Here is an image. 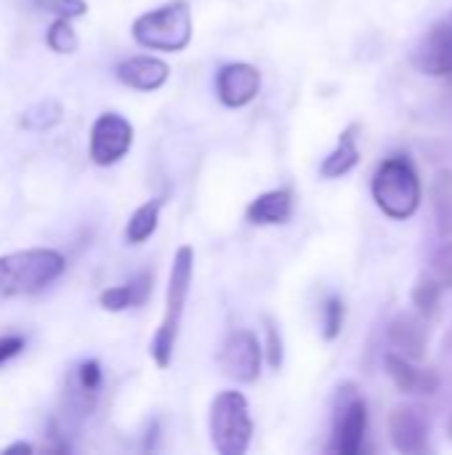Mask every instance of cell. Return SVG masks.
Segmentation results:
<instances>
[{"label":"cell","instance_id":"10","mask_svg":"<svg viewBox=\"0 0 452 455\" xmlns=\"http://www.w3.org/2000/svg\"><path fill=\"white\" fill-rule=\"evenodd\" d=\"M261 91V72L248 61H229L216 75V93L224 107H248Z\"/></svg>","mask_w":452,"mask_h":455},{"label":"cell","instance_id":"17","mask_svg":"<svg viewBox=\"0 0 452 455\" xmlns=\"http://www.w3.org/2000/svg\"><path fill=\"white\" fill-rule=\"evenodd\" d=\"M360 165V147H357V125H349L341 139L338 147L322 160L320 165V176L322 179H341L349 171H354Z\"/></svg>","mask_w":452,"mask_h":455},{"label":"cell","instance_id":"9","mask_svg":"<svg viewBox=\"0 0 452 455\" xmlns=\"http://www.w3.org/2000/svg\"><path fill=\"white\" fill-rule=\"evenodd\" d=\"M410 64L429 77H448L452 75V24L437 21L429 32L413 45Z\"/></svg>","mask_w":452,"mask_h":455},{"label":"cell","instance_id":"7","mask_svg":"<svg viewBox=\"0 0 452 455\" xmlns=\"http://www.w3.org/2000/svg\"><path fill=\"white\" fill-rule=\"evenodd\" d=\"M131 147H133V125L123 115L104 112L93 120L88 155L96 165L107 168V165L120 163Z\"/></svg>","mask_w":452,"mask_h":455},{"label":"cell","instance_id":"29","mask_svg":"<svg viewBox=\"0 0 452 455\" xmlns=\"http://www.w3.org/2000/svg\"><path fill=\"white\" fill-rule=\"evenodd\" d=\"M5 453H32V445H27V443H16V445L5 448Z\"/></svg>","mask_w":452,"mask_h":455},{"label":"cell","instance_id":"22","mask_svg":"<svg viewBox=\"0 0 452 455\" xmlns=\"http://www.w3.org/2000/svg\"><path fill=\"white\" fill-rule=\"evenodd\" d=\"M45 43L53 53H75L80 45V37H77L75 27L69 24V19L56 16V21L45 32Z\"/></svg>","mask_w":452,"mask_h":455},{"label":"cell","instance_id":"21","mask_svg":"<svg viewBox=\"0 0 452 455\" xmlns=\"http://www.w3.org/2000/svg\"><path fill=\"white\" fill-rule=\"evenodd\" d=\"M416 312L424 320H432L440 312V301H442V285L437 283V277H421L410 293Z\"/></svg>","mask_w":452,"mask_h":455},{"label":"cell","instance_id":"4","mask_svg":"<svg viewBox=\"0 0 452 455\" xmlns=\"http://www.w3.org/2000/svg\"><path fill=\"white\" fill-rule=\"evenodd\" d=\"M133 40L147 51L176 53L192 40V8L189 0H170L155 11L141 13L131 27Z\"/></svg>","mask_w":452,"mask_h":455},{"label":"cell","instance_id":"23","mask_svg":"<svg viewBox=\"0 0 452 455\" xmlns=\"http://www.w3.org/2000/svg\"><path fill=\"white\" fill-rule=\"evenodd\" d=\"M67 376H69V379H72L83 392H88V395L99 397L101 379H104V373H101V363H99V360H83V363H77Z\"/></svg>","mask_w":452,"mask_h":455},{"label":"cell","instance_id":"2","mask_svg":"<svg viewBox=\"0 0 452 455\" xmlns=\"http://www.w3.org/2000/svg\"><path fill=\"white\" fill-rule=\"evenodd\" d=\"M192 275H194V251L189 245H181L173 256V267H170V277H168L165 315H163V323L149 344V355L157 363V368H168L173 360L184 307H186L189 288H192Z\"/></svg>","mask_w":452,"mask_h":455},{"label":"cell","instance_id":"28","mask_svg":"<svg viewBox=\"0 0 452 455\" xmlns=\"http://www.w3.org/2000/svg\"><path fill=\"white\" fill-rule=\"evenodd\" d=\"M24 349V339L11 333V336H0V365H5L8 360H13L16 355H21Z\"/></svg>","mask_w":452,"mask_h":455},{"label":"cell","instance_id":"14","mask_svg":"<svg viewBox=\"0 0 452 455\" xmlns=\"http://www.w3.org/2000/svg\"><path fill=\"white\" fill-rule=\"evenodd\" d=\"M384 365H386L389 379L394 381V387L402 395H421V397H426V395H434L437 387H440V379H437L434 371H424V368L413 365V360H405L397 352L386 355Z\"/></svg>","mask_w":452,"mask_h":455},{"label":"cell","instance_id":"16","mask_svg":"<svg viewBox=\"0 0 452 455\" xmlns=\"http://www.w3.org/2000/svg\"><path fill=\"white\" fill-rule=\"evenodd\" d=\"M152 285H155L152 272H141L125 285H115V288L101 291L99 307L104 312H125V309H133V307H144L149 301V296H152Z\"/></svg>","mask_w":452,"mask_h":455},{"label":"cell","instance_id":"25","mask_svg":"<svg viewBox=\"0 0 452 455\" xmlns=\"http://www.w3.org/2000/svg\"><path fill=\"white\" fill-rule=\"evenodd\" d=\"M43 11L48 13H56L61 19H80L88 13V3L85 0H35Z\"/></svg>","mask_w":452,"mask_h":455},{"label":"cell","instance_id":"13","mask_svg":"<svg viewBox=\"0 0 452 455\" xmlns=\"http://www.w3.org/2000/svg\"><path fill=\"white\" fill-rule=\"evenodd\" d=\"M389 344L405 360L421 363L426 357V349H429V331H426L421 315L418 317L410 312L397 315L389 325Z\"/></svg>","mask_w":452,"mask_h":455},{"label":"cell","instance_id":"20","mask_svg":"<svg viewBox=\"0 0 452 455\" xmlns=\"http://www.w3.org/2000/svg\"><path fill=\"white\" fill-rule=\"evenodd\" d=\"M432 200L437 216V232L452 235V171H440L432 181Z\"/></svg>","mask_w":452,"mask_h":455},{"label":"cell","instance_id":"12","mask_svg":"<svg viewBox=\"0 0 452 455\" xmlns=\"http://www.w3.org/2000/svg\"><path fill=\"white\" fill-rule=\"evenodd\" d=\"M117 80L133 91H144V93H152L157 88H163L170 77V67L157 59V56H131L125 61L117 64L115 69Z\"/></svg>","mask_w":452,"mask_h":455},{"label":"cell","instance_id":"3","mask_svg":"<svg viewBox=\"0 0 452 455\" xmlns=\"http://www.w3.org/2000/svg\"><path fill=\"white\" fill-rule=\"evenodd\" d=\"M373 200L394 221L410 219L421 205V179L408 155L386 157L373 176Z\"/></svg>","mask_w":452,"mask_h":455},{"label":"cell","instance_id":"27","mask_svg":"<svg viewBox=\"0 0 452 455\" xmlns=\"http://www.w3.org/2000/svg\"><path fill=\"white\" fill-rule=\"evenodd\" d=\"M432 269H434V277L442 288H452V240L434 253Z\"/></svg>","mask_w":452,"mask_h":455},{"label":"cell","instance_id":"6","mask_svg":"<svg viewBox=\"0 0 452 455\" xmlns=\"http://www.w3.org/2000/svg\"><path fill=\"white\" fill-rule=\"evenodd\" d=\"M365 432H368V405L362 397H357V387L346 384L341 387L336 400L330 453L357 455L362 451Z\"/></svg>","mask_w":452,"mask_h":455},{"label":"cell","instance_id":"18","mask_svg":"<svg viewBox=\"0 0 452 455\" xmlns=\"http://www.w3.org/2000/svg\"><path fill=\"white\" fill-rule=\"evenodd\" d=\"M163 205H165V200L163 197H155V200H147L144 205H139L131 213V219L125 224V243L128 245H141V243H147L157 232Z\"/></svg>","mask_w":452,"mask_h":455},{"label":"cell","instance_id":"24","mask_svg":"<svg viewBox=\"0 0 452 455\" xmlns=\"http://www.w3.org/2000/svg\"><path fill=\"white\" fill-rule=\"evenodd\" d=\"M344 317H346V307L338 296H330L322 307V336L325 341H336L344 331Z\"/></svg>","mask_w":452,"mask_h":455},{"label":"cell","instance_id":"8","mask_svg":"<svg viewBox=\"0 0 452 455\" xmlns=\"http://www.w3.org/2000/svg\"><path fill=\"white\" fill-rule=\"evenodd\" d=\"M264 347L253 331H232L221 347V371L237 384H253L261 376Z\"/></svg>","mask_w":452,"mask_h":455},{"label":"cell","instance_id":"1","mask_svg":"<svg viewBox=\"0 0 452 455\" xmlns=\"http://www.w3.org/2000/svg\"><path fill=\"white\" fill-rule=\"evenodd\" d=\"M67 269V259L53 248H29L0 256V299L35 296L56 283Z\"/></svg>","mask_w":452,"mask_h":455},{"label":"cell","instance_id":"19","mask_svg":"<svg viewBox=\"0 0 452 455\" xmlns=\"http://www.w3.org/2000/svg\"><path fill=\"white\" fill-rule=\"evenodd\" d=\"M61 117H64V107L56 99H43L24 109L19 125L29 133H43V131L56 128L61 123Z\"/></svg>","mask_w":452,"mask_h":455},{"label":"cell","instance_id":"31","mask_svg":"<svg viewBox=\"0 0 452 455\" xmlns=\"http://www.w3.org/2000/svg\"><path fill=\"white\" fill-rule=\"evenodd\" d=\"M450 437H452V419H450Z\"/></svg>","mask_w":452,"mask_h":455},{"label":"cell","instance_id":"5","mask_svg":"<svg viewBox=\"0 0 452 455\" xmlns=\"http://www.w3.org/2000/svg\"><path fill=\"white\" fill-rule=\"evenodd\" d=\"M208 429H210V443L218 455L248 453L253 440V419H250L248 397L234 389L218 392L210 403Z\"/></svg>","mask_w":452,"mask_h":455},{"label":"cell","instance_id":"15","mask_svg":"<svg viewBox=\"0 0 452 455\" xmlns=\"http://www.w3.org/2000/svg\"><path fill=\"white\" fill-rule=\"evenodd\" d=\"M245 216L256 227H280V224H288L290 216H293V192L290 189H269V192L258 195L248 205Z\"/></svg>","mask_w":452,"mask_h":455},{"label":"cell","instance_id":"30","mask_svg":"<svg viewBox=\"0 0 452 455\" xmlns=\"http://www.w3.org/2000/svg\"><path fill=\"white\" fill-rule=\"evenodd\" d=\"M445 352H448V355H452V328H450V333L445 336Z\"/></svg>","mask_w":452,"mask_h":455},{"label":"cell","instance_id":"26","mask_svg":"<svg viewBox=\"0 0 452 455\" xmlns=\"http://www.w3.org/2000/svg\"><path fill=\"white\" fill-rule=\"evenodd\" d=\"M264 333H266V360H269V368L272 371H280L282 368V360H285V349H282V336H280V328L266 320L264 325Z\"/></svg>","mask_w":452,"mask_h":455},{"label":"cell","instance_id":"11","mask_svg":"<svg viewBox=\"0 0 452 455\" xmlns=\"http://www.w3.org/2000/svg\"><path fill=\"white\" fill-rule=\"evenodd\" d=\"M389 440L397 453L416 455L429 451V424L421 411L400 405L389 413Z\"/></svg>","mask_w":452,"mask_h":455}]
</instances>
